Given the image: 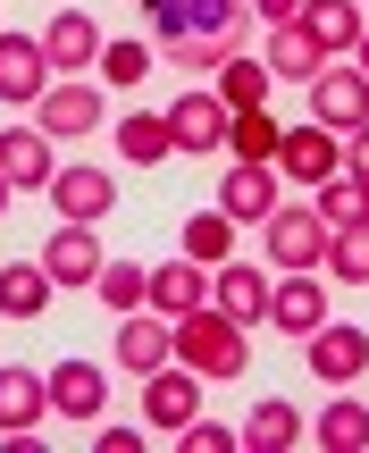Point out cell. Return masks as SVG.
I'll return each mask as SVG.
<instances>
[{
	"instance_id": "5bb4252c",
	"label": "cell",
	"mask_w": 369,
	"mask_h": 453,
	"mask_svg": "<svg viewBox=\"0 0 369 453\" xmlns=\"http://www.w3.org/2000/svg\"><path fill=\"white\" fill-rule=\"evenodd\" d=\"M101 260H110V252H101V235H93V226H76V219H67L59 235L42 243L50 286H93V277H101Z\"/></svg>"
},
{
	"instance_id": "ffe728a7",
	"label": "cell",
	"mask_w": 369,
	"mask_h": 453,
	"mask_svg": "<svg viewBox=\"0 0 369 453\" xmlns=\"http://www.w3.org/2000/svg\"><path fill=\"white\" fill-rule=\"evenodd\" d=\"M0 177L9 185H50L59 168H50V134L42 127H9L0 134Z\"/></svg>"
},
{
	"instance_id": "8d00e7d4",
	"label": "cell",
	"mask_w": 369,
	"mask_h": 453,
	"mask_svg": "<svg viewBox=\"0 0 369 453\" xmlns=\"http://www.w3.org/2000/svg\"><path fill=\"white\" fill-rule=\"evenodd\" d=\"M252 17H260V26H294V17H303V0H252Z\"/></svg>"
},
{
	"instance_id": "cb8c5ba5",
	"label": "cell",
	"mask_w": 369,
	"mask_h": 453,
	"mask_svg": "<svg viewBox=\"0 0 369 453\" xmlns=\"http://www.w3.org/2000/svg\"><path fill=\"white\" fill-rule=\"evenodd\" d=\"M50 411V378L42 370H0V428H34Z\"/></svg>"
},
{
	"instance_id": "f546056e",
	"label": "cell",
	"mask_w": 369,
	"mask_h": 453,
	"mask_svg": "<svg viewBox=\"0 0 369 453\" xmlns=\"http://www.w3.org/2000/svg\"><path fill=\"white\" fill-rule=\"evenodd\" d=\"M227 252H235V219H227V211H193V219H185V260L219 269Z\"/></svg>"
},
{
	"instance_id": "ac0fdd59",
	"label": "cell",
	"mask_w": 369,
	"mask_h": 453,
	"mask_svg": "<svg viewBox=\"0 0 369 453\" xmlns=\"http://www.w3.org/2000/svg\"><path fill=\"white\" fill-rule=\"evenodd\" d=\"M210 303L227 311V319H269V277L260 269H243V260H219V277H210Z\"/></svg>"
},
{
	"instance_id": "8992f818",
	"label": "cell",
	"mask_w": 369,
	"mask_h": 453,
	"mask_svg": "<svg viewBox=\"0 0 369 453\" xmlns=\"http://www.w3.org/2000/svg\"><path fill=\"white\" fill-rule=\"evenodd\" d=\"M143 411L160 437H177V428L202 411V370H185V361H160V370L143 378Z\"/></svg>"
},
{
	"instance_id": "6da1fadb",
	"label": "cell",
	"mask_w": 369,
	"mask_h": 453,
	"mask_svg": "<svg viewBox=\"0 0 369 453\" xmlns=\"http://www.w3.org/2000/svg\"><path fill=\"white\" fill-rule=\"evenodd\" d=\"M151 9V50L168 67L219 76L235 50H252V0H143Z\"/></svg>"
},
{
	"instance_id": "277c9868",
	"label": "cell",
	"mask_w": 369,
	"mask_h": 453,
	"mask_svg": "<svg viewBox=\"0 0 369 453\" xmlns=\"http://www.w3.org/2000/svg\"><path fill=\"white\" fill-rule=\"evenodd\" d=\"M101 118H110L101 84H50V93L34 101V127H42L50 143H76V134H101Z\"/></svg>"
},
{
	"instance_id": "836d02e7",
	"label": "cell",
	"mask_w": 369,
	"mask_h": 453,
	"mask_svg": "<svg viewBox=\"0 0 369 453\" xmlns=\"http://www.w3.org/2000/svg\"><path fill=\"white\" fill-rule=\"evenodd\" d=\"M93 67H101L110 84H143V76H151V50H143V42H101Z\"/></svg>"
},
{
	"instance_id": "30bf717a",
	"label": "cell",
	"mask_w": 369,
	"mask_h": 453,
	"mask_svg": "<svg viewBox=\"0 0 369 453\" xmlns=\"http://www.w3.org/2000/svg\"><path fill=\"white\" fill-rule=\"evenodd\" d=\"M50 93V59H42V34H0V101L34 110Z\"/></svg>"
},
{
	"instance_id": "d6986e66",
	"label": "cell",
	"mask_w": 369,
	"mask_h": 453,
	"mask_svg": "<svg viewBox=\"0 0 369 453\" xmlns=\"http://www.w3.org/2000/svg\"><path fill=\"white\" fill-rule=\"evenodd\" d=\"M294 26H303L319 50H353L369 17H361V0H303V17H294Z\"/></svg>"
},
{
	"instance_id": "44dd1931",
	"label": "cell",
	"mask_w": 369,
	"mask_h": 453,
	"mask_svg": "<svg viewBox=\"0 0 369 453\" xmlns=\"http://www.w3.org/2000/svg\"><path fill=\"white\" fill-rule=\"evenodd\" d=\"M210 303V269H185V260H168V269H151V311L160 319H185V311Z\"/></svg>"
},
{
	"instance_id": "2e32d148",
	"label": "cell",
	"mask_w": 369,
	"mask_h": 453,
	"mask_svg": "<svg viewBox=\"0 0 369 453\" xmlns=\"http://www.w3.org/2000/svg\"><path fill=\"white\" fill-rule=\"evenodd\" d=\"M101 403H110V370H101V361H59V370H50V411L101 420Z\"/></svg>"
},
{
	"instance_id": "ab89813d",
	"label": "cell",
	"mask_w": 369,
	"mask_h": 453,
	"mask_svg": "<svg viewBox=\"0 0 369 453\" xmlns=\"http://www.w3.org/2000/svg\"><path fill=\"white\" fill-rule=\"evenodd\" d=\"M9 194H17V185H9V177H0V211H9Z\"/></svg>"
},
{
	"instance_id": "52a82bcc",
	"label": "cell",
	"mask_w": 369,
	"mask_h": 453,
	"mask_svg": "<svg viewBox=\"0 0 369 453\" xmlns=\"http://www.w3.org/2000/svg\"><path fill=\"white\" fill-rule=\"evenodd\" d=\"M311 118L336 127V134L369 127V76L361 67H319V76H311Z\"/></svg>"
},
{
	"instance_id": "7402d4cb",
	"label": "cell",
	"mask_w": 369,
	"mask_h": 453,
	"mask_svg": "<svg viewBox=\"0 0 369 453\" xmlns=\"http://www.w3.org/2000/svg\"><path fill=\"white\" fill-rule=\"evenodd\" d=\"M243 445H252V453H294V445H303V411L277 403V395H260L252 420H243Z\"/></svg>"
},
{
	"instance_id": "d4e9b609",
	"label": "cell",
	"mask_w": 369,
	"mask_h": 453,
	"mask_svg": "<svg viewBox=\"0 0 369 453\" xmlns=\"http://www.w3.org/2000/svg\"><path fill=\"white\" fill-rule=\"evenodd\" d=\"M269 84H277V76H269V67H260V59H252V50H235V59H227V67H219V84H210V93H219V101H227V110H260V101H269Z\"/></svg>"
},
{
	"instance_id": "e575fe53",
	"label": "cell",
	"mask_w": 369,
	"mask_h": 453,
	"mask_svg": "<svg viewBox=\"0 0 369 453\" xmlns=\"http://www.w3.org/2000/svg\"><path fill=\"white\" fill-rule=\"evenodd\" d=\"M177 445H193V453H235L243 428H219V420H202V411H193V420L177 428Z\"/></svg>"
},
{
	"instance_id": "d6a6232c",
	"label": "cell",
	"mask_w": 369,
	"mask_h": 453,
	"mask_svg": "<svg viewBox=\"0 0 369 453\" xmlns=\"http://www.w3.org/2000/svg\"><path fill=\"white\" fill-rule=\"evenodd\" d=\"M319 269H336L344 286H369V226H336L327 235V260Z\"/></svg>"
},
{
	"instance_id": "74e56055",
	"label": "cell",
	"mask_w": 369,
	"mask_h": 453,
	"mask_svg": "<svg viewBox=\"0 0 369 453\" xmlns=\"http://www.w3.org/2000/svg\"><path fill=\"white\" fill-rule=\"evenodd\" d=\"M93 453H143V437H135V428H101Z\"/></svg>"
},
{
	"instance_id": "9a60e30c",
	"label": "cell",
	"mask_w": 369,
	"mask_h": 453,
	"mask_svg": "<svg viewBox=\"0 0 369 453\" xmlns=\"http://www.w3.org/2000/svg\"><path fill=\"white\" fill-rule=\"evenodd\" d=\"M219 211L260 226V219L277 211V168H269V160H235V168L219 177Z\"/></svg>"
},
{
	"instance_id": "7a4b0ae2",
	"label": "cell",
	"mask_w": 369,
	"mask_h": 453,
	"mask_svg": "<svg viewBox=\"0 0 369 453\" xmlns=\"http://www.w3.org/2000/svg\"><path fill=\"white\" fill-rule=\"evenodd\" d=\"M177 361H185V370H202V387H210V378H243L252 336H243V319H227L219 303H202V311H185V319H177Z\"/></svg>"
},
{
	"instance_id": "484cf974",
	"label": "cell",
	"mask_w": 369,
	"mask_h": 453,
	"mask_svg": "<svg viewBox=\"0 0 369 453\" xmlns=\"http://www.w3.org/2000/svg\"><path fill=\"white\" fill-rule=\"evenodd\" d=\"M168 118H151V110H135V118H118V160H135V168H160L168 160Z\"/></svg>"
},
{
	"instance_id": "7c38bea8",
	"label": "cell",
	"mask_w": 369,
	"mask_h": 453,
	"mask_svg": "<svg viewBox=\"0 0 369 453\" xmlns=\"http://www.w3.org/2000/svg\"><path fill=\"white\" fill-rule=\"evenodd\" d=\"M42 194L59 202V219H76V226H93V219L118 211V177H110V168H59Z\"/></svg>"
},
{
	"instance_id": "83f0119b",
	"label": "cell",
	"mask_w": 369,
	"mask_h": 453,
	"mask_svg": "<svg viewBox=\"0 0 369 453\" xmlns=\"http://www.w3.org/2000/svg\"><path fill=\"white\" fill-rule=\"evenodd\" d=\"M93 294L118 311V319H127V311H151V269H135V260H101Z\"/></svg>"
},
{
	"instance_id": "4316f807",
	"label": "cell",
	"mask_w": 369,
	"mask_h": 453,
	"mask_svg": "<svg viewBox=\"0 0 369 453\" xmlns=\"http://www.w3.org/2000/svg\"><path fill=\"white\" fill-rule=\"evenodd\" d=\"M277 143H286V127H277L269 110H235L227 118V151H235V160H269L277 168Z\"/></svg>"
},
{
	"instance_id": "4dcf8cb0",
	"label": "cell",
	"mask_w": 369,
	"mask_h": 453,
	"mask_svg": "<svg viewBox=\"0 0 369 453\" xmlns=\"http://www.w3.org/2000/svg\"><path fill=\"white\" fill-rule=\"evenodd\" d=\"M311 211L327 219V235H336V226H369V185H361V177H327Z\"/></svg>"
},
{
	"instance_id": "603a6c76",
	"label": "cell",
	"mask_w": 369,
	"mask_h": 453,
	"mask_svg": "<svg viewBox=\"0 0 369 453\" xmlns=\"http://www.w3.org/2000/svg\"><path fill=\"white\" fill-rule=\"evenodd\" d=\"M42 59H50V67H93V59H101V26H93V17H76V9H67V17H50Z\"/></svg>"
},
{
	"instance_id": "4fadbf2b",
	"label": "cell",
	"mask_w": 369,
	"mask_h": 453,
	"mask_svg": "<svg viewBox=\"0 0 369 453\" xmlns=\"http://www.w3.org/2000/svg\"><path fill=\"white\" fill-rule=\"evenodd\" d=\"M269 319L286 327V336H311V327H327V286H319V269H286L269 286Z\"/></svg>"
},
{
	"instance_id": "f1b7e54d",
	"label": "cell",
	"mask_w": 369,
	"mask_h": 453,
	"mask_svg": "<svg viewBox=\"0 0 369 453\" xmlns=\"http://www.w3.org/2000/svg\"><path fill=\"white\" fill-rule=\"evenodd\" d=\"M42 303H50V269H42V260H34V269H26V260L0 269V319H34Z\"/></svg>"
},
{
	"instance_id": "ba28073f",
	"label": "cell",
	"mask_w": 369,
	"mask_h": 453,
	"mask_svg": "<svg viewBox=\"0 0 369 453\" xmlns=\"http://www.w3.org/2000/svg\"><path fill=\"white\" fill-rule=\"evenodd\" d=\"M160 118H168V143H177L185 160H193V151H210V143H227V118H235V110H227L219 93H177V101H168Z\"/></svg>"
},
{
	"instance_id": "d590c367",
	"label": "cell",
	"mask_w": 369,
	"mask_h": 453,
	"mask_svg": "<svg viewBox=\"0 0 369 453\" xmlns=\"http://www.w3.org/2000/svg\"><path fill=\"white\" fill-rule=\"evenodd\" d=\"M344 168H353V177L369 185V127H353V134H344Z\"/></svg>"
},
{
	"instance_id": "1f68e13d",
	"label": "cell",
	"mask_w": 369,
	"mask_h": 453,
	"mask_svg": "<svg viewBox=\"0 0 369 453\" xmlns=\"http://www.w3.org/2000/svg\"><path fill=\"white\" fill-rule=\"evenodd\" d=\"M319 445L327 453H369V403H327L319 411Z\"/></svg>"
},
{
	"instance_id": "9c48e42d",
	"label": "cell",
	"mask_w": 369,
	"mask_h": 453,
	"mask_svg": "<svg viewBox=\"0 0 369 453\" xmlns=\"http://www.w3.org/2000/svg\"><path fill=\"white\" fill-rule=\"evenodd\" d=\"M160 361H177V319H160V311H127V319H118V370L151 378Z\"/></svg>"
},
{
	"instance_id": "8fae6325",
	"label": "cell",
	"mask_w": 369,
	"mask_h": 453,
	"mask_svg": "<svg viewBox=\"0 0 369 453\" xmlns=\"http://www.w3.org/2000/svg\"><path fill=\"white\" fill-rule=\"evenodd\" d=\"M277 168H286L294 185H311V194H319V185H327V177L344 168V143H336V134L319 127V118H311V127H294L286 143H277Z\"/></svg>"
},
{
	"instance_id": "e0dca14e",
	"label": "cell",
	"mask_w": 369,
	"mask_h": 453,
	"mask_svg": "<svg viewBox=\"0 0 369 453\" xmlns=\"http://www.w3.org/2000/svg\"><path fill=\"white\" fill-rule=\"evenodd\" d=\"M260 67H269L277 84H311V76L327 67V50L311 42L303 26H269V42H260Z\"/></svg>"
},
{
	"instance_id": "5b68a950",
	"label": "cell",
	"mask_w": 369,
	"mask_h": 453,
	"mask_svg": "<svg viewBox=\"0 0 369 453\" xmlns=\"http://www.w3.org/2000/svg\"><path fill=\"white\" fill-rule=\"evenodd\" d=\"M303 361H311V378H319V387H353V378L369 370V327H311L303 336Z\"/></svg>"
},
{
	"instance_id": "3957f363",
	"label": "cell",
	"mask_w": 369,
	"mask_h": 453,
	"mask_svg": "<svg viewBox=\"0 0 369 453\" xmlns=\"http://www.w3.org/2000/svg\"><path fill=\"white\" fill-rule=\"evenodd\" d=\"M260 235H269V269H319L327 260V219L311 202H277L260 219Z\"/></svg>"
},
{
	"instance_id": "f35d334b",
	"label": "cell",
	"mask_w": 369,
	"mask_h": 453,
	"mask_svg": "<svg viewBox=\"0 0 369 453\" xmlns=\"http://www.w3.org/2000/svg\"><path fill=\"white\" fill-rule=\"evenodd\" d=\"M353 67H361V76H369V26H361V42H353Z\"/></svg>"
}]
</instances>
